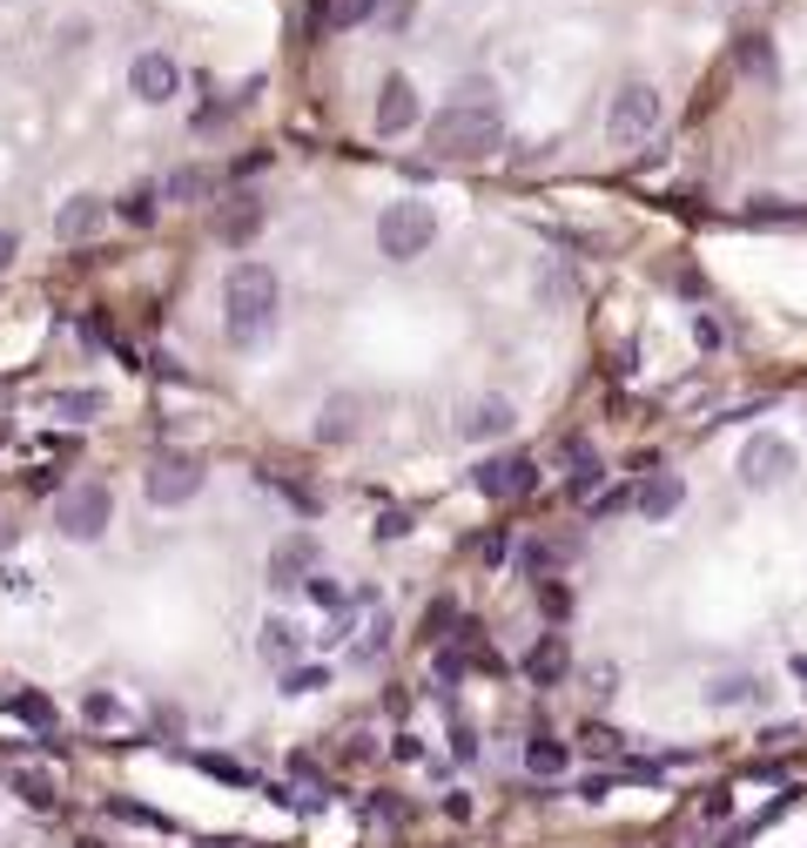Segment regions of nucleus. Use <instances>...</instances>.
<instances>
[{
  "mask_svg": "<svg viewBox=\"0 0 807 848\" xmlns=\"http://www.w3.org/2000/svg\"><path fill=\"white\" fill-rule=\"evenodd\" d=\"M277 303H283V283L269 263H236L222 277V330L229 343H262L277 330Z\"/></svg>",
  "mask_w": 807,
  "mask_h": 848,
  "instance_id": "1",
  "label": "nucleus"
},
{
  "mask_svg": "<svg viewBox=\"0 0 807 848\" xmlns=\"http://www.w3.org/2000/svg\"><path fill=\"white\" fill-rule=\"evenodd\" d=\"M425 142H431L438 162H485V156L505 148V114L491 101H451L425 122Z\"/></svg>",
  "mask_w": 807,
  "mask_h": 848,
  "instance_id": "2",
  "label": "nucleus"
},
{
  "mask_svg": "<svg viewBox=\"0 0 807 848\" xmlns=\"http://www.w3.org/2000/svg\"><path fill=\"white\" fill-rule=\"evenodd\" d=\"M660 122H667V101H660V88H652V82H620V88H612V101H606V135L620 142V148L652 142V135H660Z\"/></svg>",
  "mask_w": 807,
  "mask_h": 848,
  "instance_id": "3",
  "label": "nucleus"
},
{
  "mask_svg": "<svg viewBox=\"0 0 807 848\" xmlns=\"http://www.w3.org/2000/svg\"><path fill=\"white\" fill-rule=\"evenodd\" d=\"M431 237H438V216H431V203H417V196H404V203H391L377 216V250L391 263H417L431 250Z\"/></svg>",
  "mask_w": 807,
  "mask_h": 848,
  "instance_id": "4",
  "label": "nucleus"
},
{
  "mask_svg": "<svg viewBox=\"0 0 807 848\" xmlns=\"http://www.w3.org/2000/svg\"><path fill=\"white\" fill-rule=\"evenodd\" d=\"M108 519H114V492L101 485V478H82V485H68L61 498H54V525L68 532V538H101L108 532Z\"/></svg>",
  "mask_w": 807,
  "mask_h": 848,
  "instance_id": "5",
  "label": "nucleus"
},
{
  "mask_svg": "<svg viewBox=\"0 0 807 848\" xmlns=\"http://www.w3.org/2000/svg\"><path fill=\"white\" fill-rule=\"evenodd\" d=\"M734 472H741L747 492H774V485L794 478V445H787L781 432H754V438L741 445V458H734Z\"/></svg>",
  "mask_w": 807,
  "mask_h": 848,
  "instance_id": "6",
  "label": "nucleus"
},
{
  "mask_svg": "<svg viewBox=\"0 0 807 848\" xmlns=\"http://www.w3.org/2000/svg\"><path fill=\"white\" fill-rule=\"evenodd\" d=\"M142 492H148V506H188V498L203 492V458H188V451L156 458L148 478H142Z\"/></svg>",
  "mask_w": 807,
  "mask_h": 848,
  "instance_id": "7",
  "label": "nucleus"
},
{
  "mask_svg": "<svg viewBox=\"0 0 807 848\" xmlns=\"http://www.w3.org/2000/svg\"><path fill=\"white\" fill-rule=\"evenodd\" d=\"M417 88H411V74H383L377 82V108H370V129L377 135H411L417 129Z\"/></svg>",
  "mask_w": 807,
  "mask_h": 848,
  "instance_id": "8",
  "label": "nucleus"
},
{
  "mask_svg": "<svg viewBox=\"0 0 807 848\" xmlns=\"http://www.w3.org/2000/svg\"><path fill=\"white\" fill-rule=\"evenodd\" d=\"M472 485L485 498H525V492H538V465L518 458V451H505V458H485V465L472 472Z\"/></svg>",
  "mask_w": 807,
  "mask_h": 848,
  "instance_id": "9",
  "label": "nucleus"
},
{
  "mask_svg": "<svg viewBox=\"0 0 807 848\" xmlns=\"http://www.w3.org/2000/svg\"><path fill=\"white\" fill-rule=\"evenodd\" d=\"M317 538L310 532H290L283 538V546L277 553H269V586H277V593H290V586H303V580H310V572H317Z\"/></svg>",
  "mask_w": 807,
  "mask_h": 848,
  "instance_id": "10",
  "label": "nucleus"
},
{
  "mask_svg": "<svg viewBox=\"0 0 807 848\" xmlns=\"http://www.w3.org/2000/svg\"><path fill=\"white\" fill-rule=\"evenodd\" d=\"M129 88H135V101H175L182 95V68H175V54H135V68H129Z\"/></svg>",
  "mask_w": 807,
  "mask_h": 848,
  "instance_id": "11",
  "label": "nucleus"
},
{
  "mask_svg": "<svg viewBox=\"0 0 807 848\" xmlns=\"http://www.w3.org/2000/svg\"><path fill=\"white\" fill-rule=\"evenodd\" d=\"M633 506H639V519H646V525H667V519L686 506V485H680V472H646V478H639V492H633Z\"/></svg>",
  "mask_w": 807,
  "mask_h": 848,
  "instance_id": "12",
  "label": "nucleus"
},
{
  "mask_svg": "<svg viewBox=\"0 0 807 848\" xmlns=\"http://www.w3.org/2000/svg\"><path fill=\"white\" fill-rule=\"evenodd\" d=\"M256 229H262V196H229L222 209H216V237L229 243V250H243V243H256Z\"/></svg>",
  "mask_w": 807,
  "mask_h": 848,
  "instance_id": "13",
  "label": "nucleus"
},
{
  "mask_svg": "<svg viewBox=\"0 0 807 848\" xmlns=\"http://www.w3.org/2000/svg\"><path fill=\"white\" fill-rule=\"evenodd\" d=\"M565 674H572V646H565V633H538L531 653H525V680H531V687H559Z\"/></svg>",
  "mask_w": 807,
  "mask_h": 848,
  "instance_id": "14",
  "label": "nucleus"
},
{
  "mask_svg": "<svg viewBox=\"0 0 807 848\" xmlns=\"http://www.w3.org/2000/svg\"><path fill=\"white\" fill-rule=\"evenodd\" d=\"M101 222H108V203H101V196H74V203H61V216H54V237H61V243H88Z\"/></svg>",
  "mask_w": 807,
  "mask_h": 848,
  "instance_id": "15",
  "label": "nucleus"
},
{
  "mask_svg": "<svg viewBox=\"0 0 807 848\" xmlns=\"http://www.w3.org/2000/svg\"><path fill=\"white\" fill-rule=\"evenodd\" d=\"M357 411H364V404H357L351 391H337V398L317 411V445H351V438H357Z\"/></svg>",
  "mask_w": 807,
  "mask_h": 848,
  "instance_id": "16",
  "label": "nucleus"
},
{
  "mask_svg": "<svg viewBox=\"0 0 807 848\" xmlns=\"http://www.w3.org/2000/svg\"><path fill=\"white\" fill-rule=\"evenodd\" d=\"M512 424H518V411H512V398H478L472 411H465V438H505L512 432Z\"/></svg>",
  "mask_w": 807,
  "mask_h": 848,
  "instance_id": "17",
  "label": "nucleus"
},
{
  "mask_svg": "<svg viewBox=\"0 0 807 848\" xmlns=\"http://www.w3.org/2000/svg\"><path fill=\"white\" fill-rule=\"evenodd\" d=\"M525 767H531L538 782H559L565 767H572V748H565L559 735H546V727H538V735L525 741Z\"/></svg>",
  "mask_w": 807,
  "mask_h": 848,
  "instance_id": "18",
  "label": "nucleus"
},
{
  "mask_svg": "<svg viewBox=\"0 0 807 848\" xmlns=\"http://www.w3.org/2000/svg\"><path fill=\"white\" fill-rule=\"evenodd\" d=\"M317 34H351L364 21H377V0H317Z\"/></svg>",
  "mask_w": 807,
  "mask_h": 848,
  "instance_id": "19",
  "label": "nucleus"
},
{
  "mask_svg": "<svg viewBox=\"0 0 807 848\" xmlns=\"http://www.w3.org/2000/svg\"><path fill=\"white\" fill-rule=\"evenodd\" d=\"M734 61H741V74L747 82H760V88H774V41H767V34H741V48H734Z\"/></svg>",
  "mask_w": 807,
  "mask_h": 848,
  "instance_id": "20",
  "label": "nucleus"
},
{
  "mask_svg": "<svg viewBox=\"0 0 807 848\" xmlns=\"http://www.w3.org/2000/svg\"><path fill=\"white\" fill-rule=\"evenodd\" d=\"M565 472H572V498H592V485L606 478V465H599V451H592L586 438H565Z\"/></svg>",
  "mask_w": 807,
  "mask_h": 848,
  "instance_id": "21",
  "label": "nucleus"
},
{
  "mask_svg": "<svg viewBox=\"0 0 807 848\" xmlns=\"http://www.w3.org/2000/svg\"><path fill=\"white\" fill-rule=\"evenodd\" d=\"M296 646H303V633L290 627V620H262V633H256V653L269 667H296Z\"/></svg>",
  "mask_w": 807,
  "mask_h": 848,
  "instance_id": "22",
  "label": "nucleus"
},
{
  "mask_svg": "<svg viewBox=\"0 0 807 848\" xmlns=\"http://www.w3.org/2000/svg\"><path fill=\"white\" fill-rule=\"evenodd\" d=\"M747 222H760V229H800V222H807V203H787V196H754V203H747Z\"/></svg>",
  "mask_w": 807,
  "mask_h": 848,
  "instance_id": "23",
  "label": "nucleus"
},
{
  "mask_svg": "<svg viewBox=\"0 0 807 848\" xmlns=\"http://www.w3.org/2000/svg\"><path fill=\"white\" fill-rule=\"evenodd\" d=\"M572 559V546H559V538H531L525 546V572H531V586L538 580H559V566Z\"/></svg>",
  "mask_w": 807,
  "mask_h": 848,
  "instance_id": "24",
  "label": "nucleus"
},
{
  "mask_svg": "<svg viewBox=\"0 0 807 848\" xmlns=\"http://www.w3.org/2000/svg\"><path fill=\"white\" fill-rule=\"evenodd\" d=\"M8 714H14V720H27V727H54V701H48V693H34V687H21V693H14V701H8Z\"/></svg>",
  "mask_w": 807,
  "mask_h": 848,
  "instance_id": "25",
  "label": "nucleus"
},
{
  "mask_svg": "<svg viewBox=\"0 0 807 848\" xmlns=\"http://www.w3.org/2000/svg\"><path fill=\"white\" fill-rule=\"evenodd\" d=\"M14 795H21L27 808H54V775H48V767H21V775H14Z\"/></svg>",
  "mask_w": 807,
  "mask_h": 848,
  "instance_id": "26",
  "label": "nucleus"
},
{
  "mask_svg": "<svg viewBox=\"0 0 807 848\" xmlns=\"http://www.w3.org/2000/svg\"><path fill=\"white\" fill-rule=\"evenodd\" d=\"M101 391H61L54 398V417H68V424H88V417H101Z\"/></svg>",
  "mask_w": 807,
  "mask_h": 848,
  "instance_id": "27",
  "label": "nucleus"
},
{
  "mask_svg": "<svg viewBox=\"0 0 807 848\" xmlns=\"http://www.w3.org/2000/svg\"><path fill=\"white\" fill-rule=\"evenodd\" d=\"M82 720H95V727H122V720H129V707L114 701V693H101V687H95V693H82Z\"/></svg>",
  "mask_w": 807,
  "mask_h": 848,
  "instance_id": "28",
  "label": "nucleus"
},
{
  "mask_svg": "<svg viewBox=\"0 0 807 848\" xmlns=\"http://www.w3.org/2000/svg\"><path fill=\"white\" fill-rule=\"evenodd\" d=\"M162 196H169V203H203V196H209V175H203V169H175V175L162 182Z\"/></svg>",
  "mask_w": 807,
  "mask_h": 848,
  "instance_id": "29",
  "label": "nucleus"
},
{
  "mask_svg": "<svg viewBox=\"0 0 807 848\" xmlns=\"http://www.w3.org/2000/svg\"><path fill=\"white\" fill-rule=\"evenodd\" d=\"M114 216L135 222V229H148V222H156V189H129V196L114 203Z\"/></svg>",
  "mask_w": 807,
  "mask_h": 848,
  "instance_id": "30",
  "label": "nucleus"
},
{
  "mask_svg": "<svg viewBox=\"0 0 807 848\" xmlns=\"http://www.w3.org/2000/svg\"><path fill=\"white\" fill-rule=\"evenodd\" d=\"M303 593H310L323 613H343V606H351V593H343V586L330 580V572H310V580H303Z\"/></svg>",
  "mask_w": 807,
  "mask_h": 848,
  "instance_id": "31",
  "label": "nucleus"
},
{
  "mask_svg": "<svg viewBox=\"0 0 807 848\" xmlns=\"http://www.w3.org/2000/svg\"><path fill=\"white\" fill-rule=\"evenodd\" d=\"M391 646V620H383V606L370 613V627H364V640H357V661H377V653Z\"/></svg>",
  "mask_w": 807,
  "mask_h": 848,
  "instance_id": "32",
  "label": "nucleus"
},
{
  "mask_svg": "<svg viewBox=\"0 0 807 848\" xmlns=\"http://www.w3.org/2000/svg\"><path fill=\"white\" fill-rule=\"evenodd\" d=\"M330 687V667H283V693H317Z\"/></svg>",
  "mask_w": 807,
  "mask_h": 848,
  "instance_id": "33",
  "label": "nucleus"
},
{
  "mask_svg": "<svg viewBox=\"0 0 807 848\" xmlns=\"http://www.w3.org/2000/svg\"><path fill=\"white\" fill-rule=\"evenodd\" d=\"M451 620H457V606H451V599H438V606H425V640H451V633H444Z\"/></svg>",
  "mask_w": 807,
  "mask_h": 848,
  "instance_id": "34",
  "label": "nucleus"
},
{
  "mask_svg": "<svg viewBox=\"0 0 807 848\" xmlns=\"http://www.w3.org/2000/svg\"><path fill=\"white\" fill-rule=\"evenodd\" d=\"M538 599H546V613H552V620H565V606H572V593H565L559 580H538Z\"/></svg>",
  "mask_w": 807,
  "mask_h": 848,
  "instance_id": "35",
  "label": "nucleus"
},
{
  "mask_svg": "<svg viewBox=\"0 0 807 848\" xmlns=\"http://www.w3.org/2000/svg\"><path fill=\"white\" fill-rule=\"evenodd\" d=\"M472 553H478L485 566H498V559H505V532H478V538H472Z\"/></svg>",
  "mask_w": 807,
  "mask_h": 848,
  "instance_id": "36",
  "label": "nucleus"
},
{
  "mask_svg": "<svg viewBox=\"0 0 807 848\" xmlns=\"http://www.w3.org/2000/svg\"><path fill=\"white\" fill-rule=\"evenodd\" d=\"M411 8H417V0H377V21H383V27H404Z\"/></svg>",
  "mask_w": 807,
  "mask_h": 848,
  "instance_id": "37",
  "label": "nucleus"
},
{
  "mask_svg": "<svg viewBox=\"0 0 807 848\" xmlns=\"http://www.w3.org/2000/svg\"><path fill=\"white\" fill-rule=\"evenodd\" d=\"M209 775H222V782H249V767H236V761H222V754H196Z\"/></svg>",
  "mask_w": 807,
  "mask_h": 848,
  "instance_id": "38",
  "label": "nucleus"
},
{
  "mask_svg": "<svg viewBox=\"0 0 807 848\" xmlns=\"http://www.w3.org/2000/svg\"><path fill=\"white\" fill-rule=\"evenodd\" d=\"M747 693H754V680H720V687H713V701H720V707H734V701H747Z\"/></svg>",
  "mask_w": 807,
  "mask_h": 848,
  "instance_id": "39",
  "label": "nucleus"
},
{
  "mask_svg": "<svg viewBox=\"0 0 807 848\" xmlns=\"http://www.w3.org/2000/svg\"><path fill=\"white\" fill-rule=\"evenodd\" d=\"M14 256H21V237H14L8 222H0V277H8V269H14Z\"/></svg>",
  "mask_w": 807,
  "mask_h": 848,
  "instance_id": "40",
  "label": "nucleus"
},
{
  "mask_svg": "<svg viewBox=\"0 0 807 848\" xmlns=\"http://www.w3.org/2000/svg\"><path fill=\"white\" fill-rule=\"evenodd\" d=\"M377 532H383V538H404V532H411V519H404V512H383V519H377Z\"/></svg>",
  "mask_w": 807,
  "mask_h": 848,
  "instance_id": "41",
  "label": "nucleus"
},
{
  "mask_svg": "<svg viewBox=\"0 0 807 848\" xmlns=\"http://www.w3.org/2000/svg\"><path fill=\"white\" fill-rule=\"evenodd\" d=\"M579 795H586V801H599V795H612V775H586V782H579Z\"/></svg>",
  "mask_w": 807,
  "mask_h": 848,
  "instance_id": "42",
  "label": "nucleus"
},
{
  "mask_svg": "<svg viewBox=\"0 0 807 848\" xmlns=\"http://www.w3.org/2000/svg\"><path fill=\"white\" fill-rule=\"evenodd\" d=\"M694 337H700L707 351H713V343H720V324H713V317H694Z\"/></svg>",
  "mask_w": 807,
  "mask_h": 848,
  "instance_id": "43",
  "label": "nucleus"
},
{
  "mask_svg": "<svg viewBox=\"0 0 807 848\" xmlns=\"http://www.w3.org/2000/svg\"><path fill=\"white\" fill-rule=\"evenodd\" d=\"M794 680H800V687H807V653H794Z\"/></svg>",
  "mask_w": 807,
  "mask_h": 848,
  "instance_id": "44",
  "label": "nucleus"
}]
</instances>
